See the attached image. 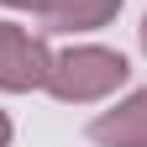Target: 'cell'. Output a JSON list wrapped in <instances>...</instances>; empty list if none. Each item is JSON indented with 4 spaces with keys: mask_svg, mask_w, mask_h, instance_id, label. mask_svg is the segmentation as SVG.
Returning <instances> with one entry per match:
<instances>
[{
    "mask_svg": "<svg viewBox=\"0 0 147 147\" xmlns=\"http://www.w3.org/2000/svg\"><path fill=\"white\" fill-rule=\"evenodd\" d=\"M126 58L121 53H110V47H68V53H53V68H47V84L58 100L68 105H84V100H105L110 89H121L126 84Z\"/></svg>",
    "mask_w": 147,
    "mask_h": 147,
    "instance_id": "cell-1",
    "label": "cell"
},
{
    "mask_svg": "<svg viewBox=\"0 0 147 147\" xmlns=\"http://www.w3.org/2000/svg\"><path fill=\"white\" fill-rule=\"evenodd\" d=\"M47 68H53V53H47L42 37L0 21V89H11V95L42 89L47 84Z\"/></svg>",
    "mask_w": 147,
    "mask_h": 147,
    "instance_id": "cell-2",
    "label": "cell"
},
{
    "mask_svg": "<svg viewBox=\"0 0 147 147\" xmlns=\"http://www.w3.org/2000/svg\"><path fill=\"white\" fill-rule=\"evenodd\" d=\"M89 137L100 147H147V89H137L131 100H121L105 116H95Z\"/></svg>",
    "mask_w": 147,
    "mask_h": 147,
    "instance_id": "cell-3",
    "label": "cell"
},
{
    "mask_svg": "<svg viewBox=\"0 0 147 147\" xmlns=\"http://www.w3.org/2000/svg\"><path fill=\"white\" fill-rule=\"evenodd\" d=\"M121 11V0H58V11L47 16V26L58 32H84V26H105Z\"/></svg>",
    "mask_w": 147,
    "mask_h": 147,
    "instance_id": "cell-4",
    "label": "cell"
},
{
    "mask_svg": "<svg viewBox=\"0 0 147 147\" xmlns=\"http://www.w3.org/2000/svg\"><path fill=\"white\" fill-rule=\"evenodd\" d=\"M5 5H16V11H37V16H53V11H58V0H5Z\"/></svg>",
    "mask_w": 147,
    "mask_h": 147,
    "instance_id": "cell-5",
    "label": "cell"
},
{
    "mask_svg": "<svg viewBox=\"0 0 147 147\" xmlns=\"http://www.w3.org/2000/svg\"><path fill=\"white\" fill-rule=\"evenodd\" d=\"M0 147H11V121L0 116Z\"/></svg>",
    "mask_w": 147,
    "mask_h": 147,
    "instance_id": "cell-6",
    "label": "cell"
},
{
    "mask_svg": "<svg viewBox=\"0 0 147 147\" xmlns=\"http://www.w3.org/2000/svg\"><path fill=\"white\" fill-rule=\"evenodd\" d=\"M142 47H147V21H142Z\"/></svg>",
    "mask_w": 147,
    "mask_h": 147,
    "instance_id": "cell-7",
    "label": "cell"
}]
</instances>
